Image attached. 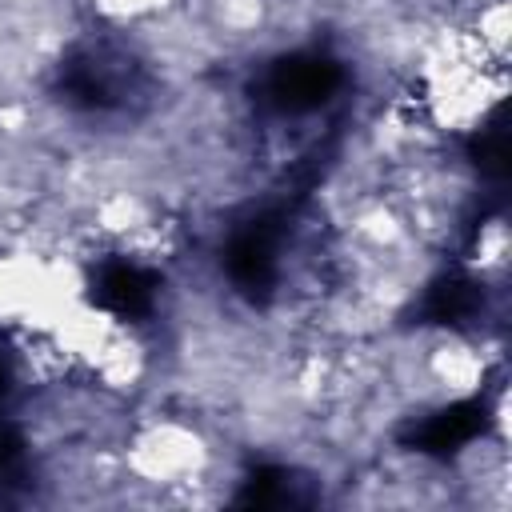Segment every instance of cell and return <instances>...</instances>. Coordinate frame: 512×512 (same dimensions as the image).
<instances>
[{
    "label": "cell",
    "mask_w": 512,
    "mask_h": 512,
    "mask_svg": "<svg viewBox=\"0 0 512 512\" xmlns=\"http://www.w3.org/2000/svg\"><path fill=\"white\" fill-rule=\"evenodd\" d=\"M116 460L132 488L172 504H200L216 480L220 448L212 432L188 412H152L128 424Z\"/></svg>",
    "instance_id": "1"
},
{
    "label": "cell",
    "mask_w": 512,
    "mask_h": 512,
    "mask_svg": "<svg viewBox=\"0 0 512 512\" xmlns=\"http://www.w3.org/2000/svg\"><path fill=\"white\" fill-rule=\"evenodd\" d=\"M76 252L4 240L0 244V328H56L88 292Z\"/></svg>",
    "instance_id": "2"
},
{
    "label": "cell",
    "mask_w": 512,
    "mask_h": 512,
    "mask_svg": "<svg viewBox=\"0 0 512 512\" xmlns=\"http://www.w3.org/2000/svg\"><path fill=\"white\" fill-rule=\"evenodd\" d=\"M492 372V352L480 336L436 332L412 352V384L436 400H468L484 388Z\"/></svg>",
    "instance_id": "3"
},
{
    "label": "cell",
    "mask_w": 512,
    "mask_h": 512,
    "mask_svg": "<svg viewBox=\"0 0 512 512\" xmlns=\"http://www.w3.org/2000/svg\"><path fill=\"white\" fill-rule=\"evenodd\" d=\"M468 268L480 280H500L508 268V224L500 216H484L472 228V244H468Z\"/></svg>",
    "instance_id": "4"
},
{
    "label": "cell",
    "mask_w": 512,
    "mask_h": 512,
    "mask_svg": "<svg viewBox=\"0 0 512 512\" xmlns=\"http://www.w3.org/2000/svg\"><path fill=\"white\" fill-rule=\"evenodd\" d=\"M104 24H128V28H148L180 8V0H84Z\"/></svg>",
    "instance_id": "5"
},
{
    "label": "cell",
    "mask_w": 512,
    "mask_h": 512,
    "mask_svg": "<svg viewBox=\"0 0 512 512\" xmlns=\"http://www.w3.org/2000/svg\"><path fill=\"white\" fill-rule=\"evenodd\" d=\"M464 4H476V0H464Z\"/></svg>",
    "instance_id": "6"
}]
</instances>
